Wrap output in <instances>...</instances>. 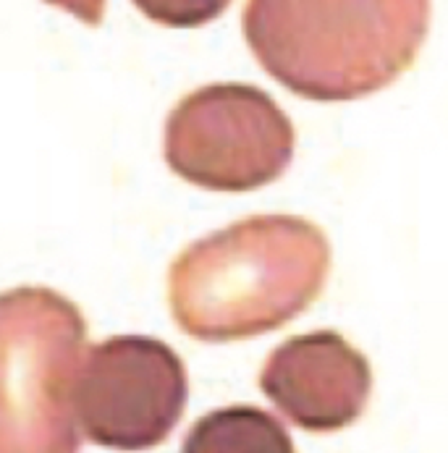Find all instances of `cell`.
<instances>
[{"instance_id":"6da1fadb","label":"cell","mask_w":448,"mask_h":453,"mask_svg":"<svg viewBox=\"0 0 448 453\" xmlns=\"http://www.w3.org/2000/svg\"><path fill=\"white\" fill-rule=\"evenodd\" d=\"M328 270L330 247L318 226L297 215H252L174 259L168 304L197 341H244L302 315Z\"/></svg>"},{"instance_id":"7a4b0ae2","label":"cell","mask_w":448,"mask_h":453,"mask_svg":"<svg viewBox=\"0 0 448 453\" xmlns=\"http://www.w3.org/2000/svg\"><path fill=\"white\" fill-rule=\"evenodd\" d=\"M430 0H247L244 37L259 65L299 97L346 103L414 64Z\"/></svg>"},{"instance_id":"3957f363","label":"cell","mask_w":448,"mask_h":453,"mask_svg":"<svg viewBox=\"0 0 448 453\" xmlns=\"http://www.w3.org/2000/svg\"><path fill=\"white\" fill-rule=\"evenodd\" d=\"M87 323L50 288L0 294V453H79Z\"/></svg>"},{"instance_id":"277c9868","label":"cell","mask_w":448,"mask_h":453,"mask_svg":"<svg viewBox=\"0 0 448 453\" xmlns=\"http://www.w3.org/2000/svg\"><path fill=\"white\" fill-rule=\"evenodd\" d=\"M166 163L212 192H252L283 176L294 157V127L275 100L250 84H207L166 121Z\"/></svg>"},{"instance_id":"5b68a950","label":"cell","mask_w":448,"mask_h":453,"mask_svg":"<svg viewBox=\"0 0 448 453\" xmlns=\"http://www.w3.org/2000/svg\"><path fill=\"white\" fill-rule=\"evenodd\" d=\"M187 398V370L171 346L116 335L87 351L76 380V422L103 449L147 451L174 433Z\"/></svg>"},{"instance_id":"8992f818","label":"cell","mask_w":448,"mask_h":453,"mask_svg":"<svg viewBox=\"0 0 448 453\" xmlns=\"http://www.w3.org/2000/svg\"><path fill=\"white\" fill-rule=\"evenodd\" d=\"M270 403L307 433H336L359 419L373 390L370 362L336 330L283 341L259 372Z\"/></svg>"},{"instance_id":"52a82bcc","label":"cell","mask_w":448,"mask_h":453,"mask_svg":"<svg viewBox=\"0 0 448 453\" xmlns=\"http://www.w3.org/2000/svg\"><path fill=\"white\" fill-rule=\"evenodd\" d=\"M182 453H297L289 430L257 406H226L197 419Z\"/></svg>"},{"instance_id":"ba28073f","label":"cell","mask_w":448,"mask_h":453,"mask_svg":"<svg viewBox=\"0 0 448 453\" xmlns=\"http://www.w3.org/2000/svg\"><path fill=\"white\" fill-rule=\"evenodd\" d=\"M147 19L176 27V29H192L202 27L212 19H218L231 0H131Z\"/></svg>"},{"instance_id":"9c48e42d","label":"cell","mask_w":448,"mask_h":453,"mask_svg":"<svg viewBox=\"0 0 448 453\" xmlns=\"http://www.w3.org/2000/svg\"><path fill=\"white\" fill-rule=\"evenodd\" d=\"M45 3L64 8L71 16H76L79 21L92 24V27L100 24L103 13H105V0H45Z\"/></svg>"}]
</instances>
